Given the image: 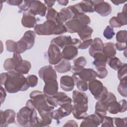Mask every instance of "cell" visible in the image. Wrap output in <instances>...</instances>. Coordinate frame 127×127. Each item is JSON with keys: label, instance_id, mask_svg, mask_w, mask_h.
<instances>
[{"label": "cell", "instance_id": "1", "mask_svg": "<svg viewBox=\"0 0 127 127\" xmlns=\"http://www.w3.org/2000/svg\"><path fill=\"white\" fill-rule=\"evenodd\" d=\"M0 84L3 85L6 91L9 93L25 91L29 88L26 78L14 70L1 73Z\"/></svg>", "mask_w": 127, "mask_h": 127}, {"label": "cell", "instance_id": "2", "mask_svg": "<svg viewBox=\"0 0 127 127\" xmlns=\"http://www.w3.org/2000/svg\"><path fill=\"white\" fill-rule=\"evenodd\" d=\"M38 119L37 110L31 99L27 101L26 106L21 108L16 115V121L22 127H38Z\"/></svg>", "mask_w": 127, "mask_h": 127}, {"label": "cell", "instance_id": "3", "mask_svg": "<svg viewBox=\"0 0 127 127\" xmlns=\"http://www.w3.org/2000/svg\"><path fill=\"white\" fill-rule=\"evenodd\" d=\"M72 101L73 102L72 115L77 120H82L88 115V97L83 92L76 90L72 92Z\"/></svg>", "mask_w": 127, "mask_h": 127}, {"label": "cell", "instance_id": "4", "mask_svg": "<svg viewBox=\"0 0 127 127\" xmlns=\"http://www.w3.org/2000/svg\"><path fill=\"white\" fill-rule=\"evenodd\" d=\"M32 105L40 114L43 112H50L54 110V107L49 104L47 96L43 92L34 90L29 94Z\"/></svg>", "mask_w": 127, "mask_h": 127}, {"label": "cell", "instance_id": "5", "mask_svg": "<svg viewBox=\"0 0 127 127\" xmlns=\"http://www.w3.org/2000/svg\"><path fill=\"white\" fill-rule=\"evenodd\" d=\"M88 86L91 93L97 100L104 99L108 93L107 88L100 81L96 79L90 81Z\"/></svg>", "mask_w": 127, "mask_h": 127}, {"label": "cell", "instance_id": "6", "mask_svg": "<svg viewBox=\"0 0 127 127\" xmlns=\"http://www.w3.org/2000/svg\"><path fill=\"white\" fill-rule=\"evenodd\" d=\"M81 43V41L77 38H72L70 36L65 35L59 36L51 41V44L56 45L60 49H64L69 45H74L78 48Z\"/></svg>", "mask_w": 127, "mask_h": 127}, {"label": "cell", "instance_id": "7", "mask_svg": "<svg viewBox=\"0 0 127 127\" xmlns=\"http://www.w3.org/2000/svg\"><path fill=\"white\" fill-rule=\"evenodd\" d=\"M56 24L57 23L53 21L47 20L42 24H36L34 28V31L38 35H53Z\"/></svg>", "mask_w": 127, "mask_h": 127}, {"label": "cell", "instance_id": "8", "mask_svg": "<svg viewBox=\"0 0 127 127\" xmlns=\"http://www.w3.org/2000/svg\"><path fill=\"white\" fill-rule=\"evenodd\" d=\"M93 5L94 11L101 16L105 17L109 15L112 12V6L108 2L104 0H90Z\"/></svg>", "mask_w": 127, "mask_h": 127}, {"label": "cell", "instance_id": "9", "mask_svg": "<svg viewBox=\"0 0 127 127\" xmlns=\"http://www.w3.org/2000/svg\"><path fill=\"white\" fill-rule=\"evenodd\" d=\"M73 105L71 104H64L56 110L52 112V116L53 119L59 121L63 118L69 116L72 112Z\"/></svg>", "mask_w": 127, "mask_h": 127}, {"label": "cell", "instance_id": "10", "mask_svg": "<svg viewBox=\"0 0 127 127\" xmlns=\"http://www.w3.org/2000/svg\"><path fill=\"white\" fill-rule=\"evenodd\" d=\"M48 57L50 64H57L62 60L60 49L56 45L51 44L48 50Z\"/></svg>", "mask_w": 127, "mask_h": 127}, {"label": "cell", "instance_id": "11", "mask_svg": "<svg viewBox=\"0 0 127 127\" xmlns=\"http://www.w3.org/2000/svg\"><path fill=\"white\" fill-rule=\"evenodd\" d=\"M16 114L12 109H6L3 111H0V124L1 127H6L10 124L15 123Z\"/></svg>", "mask_w": 127, "mask_h": 127}, {"label": "cell", "instance_id": "12", "mask_svg": "<svg viewBox=\"0 0 127 127\" xmlns=\"http://www.w3.org/2000/svg\"><path fill=\"white\" fill-rule=\"evenodd\" d=\"M38 75L44 82L51 79H57V75L55 68L51 65L42 67L38 71Z\"/></svg>", "mask_w": 127, "mask_h": 127}, {"label": "cell", "instance_id": "13", "mask_svg": "<svg viewBox=\"0 0 127 127\" xmlns=\"http://www.w3.org/2000/svg\"><path fill=\"white\" fill-rule=\"evenodd\" d=\"M47 10V7L45 3L40 0H32L28 11L35 16L39 15L43 17L46 15Z\"/></svg>", "mask_w": 127, "mask_h": 127}, {"label": "cell", "instance_id": "14", "mask_svg": "<svg viewBox=\"0 0 127 127\" xmlns=\"http://www.w3.org/2000/svg\"><path fill=\"white\" fill-rule=\"evenodd\" d=\"M103 116L95 112L94 114L88 115L81 122L80 127H98L101 124Z\"/></svg>", "mask_w": 127, "mask_h": 127}, {"label": "cell", "instance_id": "15", "mask_svg": "<svg viewBox=\"0 0 127 127\" xmlns=\"http://www.w3.org/2000/svg\"><path fill=\"white\" fill-rule=\"evenodd\" d=\"M75 16V14L71 5L68 6L67 7H64L59 12L57 19V23L64 24L72 19Z\"/></svg>", "mask_w": 127, "mask_h": 127}, {"label": "cell", "instance_id": "16", "mask_svg": "<svg viewBox=\"0 0 127 127\" xmlns=\"http://www.w3.org/2000/svg\"><path fill=\"white\" fill-rule=\"evenodd\" d=\"M23 60L20 54L16 53H13L11 58L6 59L3 63V68L7 71L14 70L18 64Z\"/></svg>", "mask_w": 127, "mask_h": 127}, {"label": "cell", "instance_id": "17", "mask_svg": "<svg viewBox=\"0 0 127 127\" xmlns=\"http://www.w3.org/2000/svg\"><path fill=\"white\" fill-rule=\"evenodd\" d=\"M64 25L66 28L67 32L69 33H78L85 26L76 17H74L72 19L67 21L65 23Z\"/></svg>", "mask_w": 127, "mask_h": 127}, {"label": "cell", "instance_id": "18", "mask_svg": "<svg viewBox=\"0 0 127 127\" xmlns=\"http://www.w3.org/2000/svg\"><path fill=\"white\" fill-rule=\"evenodd\" d=\"M73 74H76L80 79L86 82H89L96 79L97 77L96 72L92 68H85L83 67L79 72Z\"/></svg>", "mask_w": 127, "mask_h": 127}, {"label": "cell", "instance_id": "19", "mask_svg": "<svg viewBox=\"0 0 127 127\" xmlns=\"http://www.w3.org/2000/svg\"><path fill=\"white\" fill-rule=\"evenodd\" d=\"M59 85L57 79H51L45 82L43 92L48 96H53L58 92Z\"/></svg>", "mask_w": 127, "mask_h": 127}, {"label": "cell", "instance_id": "20", "mask_svg": "<svg viewBox=\"0 0 127 127\" xmlns=\"http://www.w3.org/2000/svg\"><path fill=\"white\" fill-rule=\"evenodd\" d=\"M62 59L70 61L73 60L78 55V48L74 45L65 47L61 52Z\"/></svg>", "mask_w": 127, "mask_h": 127}, {"label": "cell", "instance_id": "21", "mask_svg": "<svg viewBox=\"0 0 127 127\" xmlns=\"http://www.w3.org/2000/svg\"><path fill=\"white\" fill-rule=\"evenodd\" d=\"M37 22V18L35 15L29 11L24 12L21 19V24L23 27L28 28H33L36 26Z\"/></svg>", "mask_w": 127, "mask_h": 127}, {"label": "cell", "instance_id": "22", "mask_svg": "<svg viewBox=\"0 0 127 127\" xmlns=\"http://www.w3.org/2000/svg\"><path fill=\"white\" fill-rule=\"evenodd\" d=\"M74 85V81L72 76L66 75L61 77L60 86L64 91H71L73 89Z\"/></svg>", "mask_w": 127, "mask_h": 127}, {"label": "cell", "instance_id": "23", "mask_svg": "<svg viewBox=\"0 0 127 127\" xmlns=\"http://www.w3.org/2000/svg\"><path fill=\"white\" fill-rule=\"evenodd\" d=\"M103 46L104 44L101 38L98 37L95 38L93 40L89 49V54L90 56L93 57L96 53L102 52Z\"/></svg>", "mask_w": 127, "mask_h": 127}, {"label": "cell", "instance_id": "24", "mask_svg": "<svg viewBox=\"0 0 127 127\" xmlns=\"http://www.w3.org/2000/svg\"><path fill=\"white\" fill-rule=\"evenodd\" d=\"M79 13H93L94 12L93 5L90 0H82L81 2L74 5Z\"/></svg>", "mask_w": 127, "mask_h": 127}, {"label": "cell", "instance_id": "25", "mask_svg": "<svg viewBox=\"0 0 127 127\" xmlns=\"http://www.w3.org/2000/svg\"><path fill=\"white\" fill-rule=\"evenodd\" d=\"M52 112H43L39 114L41 118L38 117L37 121L38 127H47L51 125L53 120Z\"/></svg>", "mask_w": 127, "mask_h": 127}, {"label": "cell", "instance_id": "26", "mask_svg": "<svg viewBox=\"0 0 127 127\" xmlns=\"http://www.w3.org/2000/svg\"><path fill=\"white\" fill-rule=\"evenodd\" d=\"M93 58L94 60L93 62V64L96 67H106V64L108 60V58L104 55L102 52L97 53L94 54Z\"/></svg>", "mask_w": 127, "mask_h": 127}, {"label": "cell", "instance_id": "27", "mask_svg": "<svg viewBox=\"0 0 127 127\" xmlns=\"http://www.w3.org/2000/svg\"><path fill=\"white\" fill-rule=\"evenodd\" d=\"M71 66L69 61L62 59V60L54 66V68L56 71L60 73L67 72L71 70Z\"/></svg>", "mask_w": 127, "mask_h": 127}, {"label": "cell", "instance_id": "28", "mask_svg": "<svg viewBox=\"0 0 127 127\" xmlns=\"http://www.w3.org/2000/svg\"><path fill=\"white\" fill-rule=\"evenodd\" d=\"M35 37L36 33L34 31L28 30L25 32L21 39L26 43L28 47V50H30L33 47L35 44Z\"/></svg>", "mask_w": 127, "mask_h": 127}, {"label": "cell", "instance_id": "29", "mask_svg": "<svg viewBox=\"0 0 127 127\" xmlns=\"http://www.w3.org/2000/svg\"><path fill=\"white\" fill-rule=\"evenodd\" d=\"M102 53L108 59L115 57L116 49L115 44L113 42H108L104 44Z\"/></svg>", "mask_w": 127, "mask_h": 127}, {"label": "cell", "instance_id": "30", "mask_svg": "<svg viewBox=\"0 0 127 127\" xmlns=\"http://www.w3.org/2000/svg\"><path fill=\"white\" fill-rule=\"evenodd\" d=\"M53 96L57 101L58 105L60 106L64 104H71L72 101L70 97L63 92H58L56 94L53 95Z\"/></svg>", "mask_w": 127, "mask_h": 127}, {"label": "cell", "instance_id": "31", "mask_svg": "<svg viewBox=\"0 0 127 127\" xmlns=\"http://www.w3.org/2000/svg\"><path fill=\"white\" fill-rule=\"evenodd\" d=\"M31 68V64L30 62L26 60H22L16 67L14 71L21 74H27Z\"/></svg>", "mask_w": 127, "mask_h": 127}, {"label": "cell", "instance_id": "32", "mask_svg": "<svg viewBox=\"0 0 127 127\" xmlns=\"http://www.w3.org/2000/svg\"><path fill=\"white\" fill-rule=\"evenodd\" d=\"M72 77L74 79L75 84H76L77 89L80 91L84 92L88 90V86L86 81L81 80L76 74H73Z\"/></svg>", "mask_w": 127, "mask_h": 127}, {"label": "cell", "instance_id": "33", "mask_svg": "<svg viewBox=\"0 0 127 127\" xmlns=\"http://www.w3.org/2000/svg\"><path fill=\"white\" fill-rule=\"evenodd\" d=\"M93 32V29L91 27L87 25L84 26L81 29V30L77 33V34L81 40L84 41L90 38Z\"/></svg>", "mask_w": 127, "mask_h": 127}, {"label": "cell", "instance_id": "34", "mask_svg": "<svg viewBox=\"0 0 127 127\" xmlns=\"http://www.w3.org/2000/svg\"><path fill=\"white\" fill-rule=\"evenodd\" d=\"M95 113L104 117L107 114V105L102 100H98L95 105Z\"/></svg>", "mask_w": 127, "mask_h": 127}, {"label": "cell", "instance_id": "35", "mask_svg": "<svg viewBox=\"0 0 127 127\" xmlns=\"http://www.w3.org/2000/svg\"><path fill=\"white\" fill-rule=\"evenodd\" d=\"M107 111L112 114H117L121 112V106L119 102L117 100L109 102L107 105Z\"/></svg>", "mask_w": 127, "mask_h": 127}, {"label": "cell", "instance_id": "36", "mask_svg": "<svg viewBox=\"0 0 127 127\" xmlns=\"http://www.w3.org/2000/svg\"><path fill=\"white\" fill-rule=\"evenodd\" d=\"M127 78H125L121 80L118 86V91L124 97H127Z\"/></svg>", "mask_w": 127, "mask_h": 127}, {"label": "cell", "instance_id": "37", "mask_svg": "<svg viewBox=\"0 0 127 127\" xmlns=\"http://www.w3.org/2000/svg\"><path fill=\"white\" fill-rule=\"evenodd\" d=\"M107 63L111 68L115 70H118L123 64L120 59L116 57L109 59Z\"/></svg>", "mask_w": 127, "mask_h": 127}, {"label": "cell", "instance_id": "38", "mask_svg": "<svg viewBox=\"0 0 127 127\" xmlns=\"http://www.w3.org/2000/svg\"><path fill=\"white\" fill-rule=\"evenodd\" d=\"M46 18L47 20L53 21L57 23V19L59 12L53 7H47Z\"/></svg>", "mask_w": 127, "mask_h": 127}, {"label": "cell", "instance_id": "39", "mask_svg": "<svg viewBox=\"0 0 127 127\" xmlns=\"http://www.w3.org/2000/svg\"><path fill=\"white\" fill-rule=\"evenodd\" d=\"M67 32L66 27L64 24L57 23L53 31V35H61Z\"/></svg>", "mask_w": 127, "mask_h": 127}, {"label": "cell", "instance_id": "40", "mask_svg": "<svg viewBox=\"0 0 127 127\" xmlns=\"http://www.w3.org/2000/svg\"><path fill=\"white\" fill-rule=\"evenodd\" d=\"M7 51L11 53H17V43L12 40H8L5 42Z\"/></svg>", "mask_w": 127, "mask_h": 127}, {"label": "cell", "instance_id": "41", "mask_svg": "<svg viewBox=\"0 0 127 127\" xmlns=\"http://www.w3.org/2000/svg\"><path fill=\"white\" fill-rule=\"evenodd\" d=\"M127 37V32L126 30L119 31L116 34V40L117 42L126 43Z\"/></svg>", "mask_w": 127, "mask_h": 127}, {"label": "cell", "instance_id": "42", "mask_svg": "<svg viewBox=\"0 0 127 127\" xmlns=\"http://www.w3.org/2000/svg\"><path fill=\"white\" fill-rule=\"evenodd\" d=\"M118 78L121 80L127 76V65L126 63L123 64L122 66L118 70Z\"/></svg>", "mask_w": 127, "mask_h": 127}, {"label": "cell", "instance_id": "43", "mask_svg": "<svg viewBox=\"0 0 127 127\" xmlns=\"http://www.w3.org/2000/svg\"><path fill=\"white\" fill-rule=\"evenodd\" d=\"M115 35L113 28L111 27L110 25L107 26L104 29L103 32V35L105 38L108 40H111L113 38Z\"/></svg>", "mask_w": 127, "mask_h": 127}, {"label": "cell", "instance_id": "44", "mask_svg": "<svg viewBox=\"0 0 127 127\" xmlns=\"http://www.w3.org/2000/svg\"><path fill=\"white\" fill-rule=\"evenodd\" d=\"M102 127H114L113 118L105 116L103 118L101 123Z\"/></svg>", "mask_w": 127, "mask_h": 127}, {"label": "cell", "instance_id": "45", "mask_svg": "<svg viewBox=\"0 0 127 127\" xmlns=\"http://www.w3.org/2000/svg\"><path fill=\"white\" fill-rule=\"evenodd\" d=\"M16 43L17 46V50L16 53L20 54L25 52L27 50H28V47L27 44L21 39L16 42Z\"/></svg>", "mask_w": 127, "mask_h": 127}, {"label": "cell", "instance_id": "46", "mask_svg": "<svg viewBox=\"0 0 127 127\" xmlns=\"http://www.w3.org/2000/svg\"><path fill=\"white\" fill-rule=\"evenodd\" d=\"M26 78L30 87H34L37 85L38 78L36 75L34 74L29 75Z\"/></svg>", "mask_w": 127, "mask_h": 127}, {"label": "cell", "instance_id": "47", "mask_svg": "<svg viewBox=\"0 0 127 127\" xmlns=\"http://www.w3.org/2000/svg\"><path fill=\"white\" fill-rule=\"evenodd\" d=\"M97 77L99 78L103 79L105 78L108 74V70L106 67H96Z\"/></svg>", "mask_w": 127, "mask_h": 127}, {"label": "cell", "instance_id": "48", "mask_svg": "<svg viewBox=\"0 0 127 127\" xmlns=\"http://www.w3.org/2000/svg\"><path fill=\"white\" fill-rule=\"evenodd\" d=\"M116 18L121 26H125L127 24V14L123 12H119L117 14Z\"/></svg>", "mask_w": 127, "mask_h": 127}, {"label": "cell", "instance_id": "49", "mask_svg": "<svg viewBox=\"0 0 127 127\" xmlns=\"http://www.w3.org/2000/svg\"><path fill=\"white\" fill-rule=\"evenodd\" d=\"M114 123L117 127H125L126 126V123L127 118L126 117L124 118H113Z\"/></svg>", "mask_w": 127, "mask_h": 127}, {"label": "cell", "instance_id": "50", "mask_svg": "<svg viewBox=\"0 0 127 127\" xmlns=\"http://www.w3.org/2000/svg\"><path fill=\"white\" fill-rule=\"evenodd\" d=\"M86 60L84 57H79L73 61L74 65L84 67L86 64Z\"/></svg>", "mask_w": 127, "mask_h": 127}, {"label": "cell", "instance_id": "51", "mask_svg": "<svg viewBox=\"0 0 127 127\" xmlns=\"http://www.w3.org/2000/svg\"><path fill=\"white\" fill-rule=\"evenodd\" d=\"M31 2V0H22V3L18 6V8L20 9V12L22 11L26 12V11L29 10Z\"/></svg>", "mask_w": 127, "mask_h": 127}, {"label": "cell", "instance_id": "52", "mask_svg": "<svg viewBox=\"0 0 127 127\" xmlns=\"http://www.w3.org/2000/svg\"><path fill=\"white\" fill-rule=\"evenodd\" d=\"M92 41L93 40L92 39H89L83 41V42H81V44L79 45V46L78 47V49L81 50H85L87 49L88 48H89V46H90Z\"/></svg>", "mask_w": 127, "mask_h": 127}, {"label": "cell", "instance_id": "53", "mask_svg": "<svg viewBox=\"0 0 127 127\" xmlns=\"http://www.w3.org/2000/svg\"><path fill=\"white\" fill-rule=\"evenodd\" d=\"M110 26L112 28H119L122 27L121 25L118 21L116 17L113 16L109 20Z\"/></svg>", "mask_w": 127, "mask_h": 127}, {"label": "cell", "instance_id": "54", "mask_svg": "<svg viewBox=\"0 0 127 127\" xmlns=\"http://www.w3.org/2000/svg\"><path fill=\"white\" fill-rule=\"evenodd\" d=\"M119 103L120 104V106H121V112L120 113H123L127 111V102L126 100L125 99H123L121 101H120Z\"/></svg>", "mask_w": 127, "mask_h": 127}, {"label": "cell", "instance_id": "55", "mask_svg": "<svg viewBox=\"0 0 127 127\" xmlns=\"http://www.w3.org/2000/svg\"><path fill=\"white\" fill-rule=\"evenodd\" d=\"M115 45L116 49H117L118 51H123L124 50L127 49L126 43H122L117 42Z\"/></svg>", "mask_w": 127, "mask_h": 127}, {"label": "cell", "instance_id": "56", "mask_svg": "<svg viewBox=\"0 0 127 127\" xmlns=\"http://www.w3.org/2000/svg\"><path fill=\"white\" fill-rule=\"evenodd\" d=\"M6 96V90L1 85H0V101H1V104L4 101Z\"/></svg>", "mask_w": 127, "mask_h": 127}, {"label": "cell", "instance_id": "57", "mask_svg": "<svg viewBox=\"0 0 127 127\" xmlns=\"http://www.w3.org/2000/svg\"><path fill=\"white\" fill-rule=\"evenodd\" d=\"M6 3L10 5L19 6L22 2V0H8L6 1Z\"/></svg>", "mask_w": 127, "mask_h": 127}, {"label": "cell", "instance_id": "58", "mask_svg": "<svg viewBox=\"0 0 127 127\" xmlns=\"http://www.w3.org/2000/svg\"><path fill=\"white\" fill-rule=\"evenodd\" d=\"M63 127H78V125L76 121L74 120H69L66 122L65 125L63 126Z\"/></svg>", "mask_w": 127, "mask_h": 127}, {"label": "cell", "instance_id": "59", "mask_svg": "<svg viewBox=\"0 0 127 127\" xmlns=\"http://www.w3.org/2000/svg\"><path fill=\"white\" fill-rule=\"evenodd\" d=\"M55 2L56 1L55 0H44L45 4L47 6V7H52Z\"/></svg>", "mask_w": 127, "mask_h": 127}, {"label": "cell", "instance_id": "60", "mask_svg": "<svg viewBox=\"0 0 127 127\" xmlns=\"http://www.w3.org/2000/svg\"><path fill=\"white\" fill-rule=\"evenodd\" d=\"M57 2L59 3V4L63 6H66L67 3H68V0H57Z\"/></svg>", "mask_w": 127, "mask_h": 127}, {"label": "cell", "instance_id": "61", "mask_svg": "<svg viewBox=\"0 0 127 127\" xmlns=\"http://www.w3.org/2000/svg\"><path fill=\"white\" fill-rule=\"evenodd\" d=\"M112 2L115 4V5H119L120 4H122L124 3H125V1H121V0H116V1H112Z\"/></svg>", "mask_w": 127, "mask_h": 127}, {"label": "cell", "instance_id": "62", "mask_svg": "<svg viewBox=\"0 0 127 127\" xmlns=\"http://www.w3.org/2000/svg\"><path fill=\"white\" fill-rule=\"evenodd\" d=\"M127 7V5H126V4H125V5H124V6L123 7L122 12L127 14V7Z\"/></svg>", "mask_w": 127, "mask_h": 127}]
</instances>
